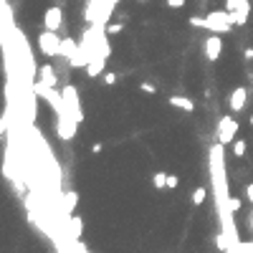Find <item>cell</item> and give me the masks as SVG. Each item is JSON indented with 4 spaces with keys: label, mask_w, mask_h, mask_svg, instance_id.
Masks as SVG:
<instances>
[{
    "label": "cell",
    "mask_w": 253,
    "mask_h": 253,
    "mask_svg": "<svg viewBox=\"0 0 253 253\" xmlns=\"http://www.w3.org/2000/svg\"><path fill=\"white\" fill-rule=\"evenodd\" d=\"M167 5H170V8H183L185 0H167Z\"/></svg>",
    "instance_id": "cell-28"
},
{
    "label": "cell",
    "mask_w": 253,
    "mask_h": 253,
    "mask_svg": "<svg viewBox=\"0 0 253 253\" xmlns=\"http://www.w3.org/2000/svg\"><path fill=\"white\" fill-rule=\"evenodd\" d=\"M235 135H238V122L233 116H220L218 119V127H215V137L220 144H233L235 142Z\"/></svg>",
    "instance_id": "cell-5"
},
{
    "label": "cell",
    "mask_w": 253,
    "mask_h": 253,
    "mask_svg": "<svg viewBox=\"0 0 253 253\" xmlns=\"http://www.w3.org/2000/svg\"><path fill=\"white\" fill-rule=\"evenodd\" d=\"M230 112L233 114H238V112H243L246 109V104H248V89L246 86H238V89H233V94H230Z\"/></svg>",
    "instance_id": "cell-8"
},
{
    "label": "cell",
    "mask_w": 253,
    "mask_h": 253,
    "mask_svg": "<svg viewBox=\"0 0 253 253\" xmlns=\"http://www.w3.org/2000/svg\"><path fill=\"white\" fill-rule=\"evenodd\" d=\"M243 58H246V61H253V48H246V51H243Z\"/></svg>",
    "instance_id": "cell-29"
},
{
    "label": "cell",
    "mask_w": 253,
    "mask_h": 253,
    "mask_svg": "<svg viewBox=\"0 0 253 253\" xmlns=\"http://www.w3.org/2000/svg\"><path fill=\"white\" fill-rule=\"evenodd\" d=\"M248 13H251V3H248V0H241V8L233 13V16H235V25H243L248 21Z\"/></svg>",
    "instance_id": "cell-16"
},
{
    "label": "cell",
    "mask_w": 253,
    "mask_h": 253,
    "mask_svg": "<svg viewBox=\"0 0 253 253\" xmlns=\"http://www.w3.org/2000/svg\"><path fill=\"white\" fill-rule=\"evenodd\" d=\"M61 23H64V13H61V8H58V5L48 8L46 16H43V28H48V31H58V28H61Z\"/></svg>",
    "instance_id": "cell-9"
},
{
    "label": "cell",
    "mask_w": 253,
    "mask_h": 253,
    "mask_svg": "<svg viewBox=\"0 0 253 253\" xmlns=\"http://www.w3.org/2000/svg\"><path fill=\"white\" fill-rule=\"evenodd\" d=\"M101 150H104V147H101V142H96V144H94V147H92V152H94V155H99V152H101Z\"/></svg>",
    "instance_id": "cell-30"
},
{
    "label": "cell",
    "mask_w": 253,
    "mask_h": 253,
    "mask_svg": "<svg viewBox=\"0 0 253 253\" xmlns=\"http://www.w3.org/2000/svg\"><path fill=\"white\" fill-rule=\"evenodd\" d=\"M64 92V104H66V112L76 119V122L81 124L84 122V107H81V99H79V92H76V86H64L61 89Z\"/></svg>",
    "instance_id": "cell-4"
},
{
    "label": "cell",
    "mask_w": 253,
    "mask_h": 253,
    "mask_svg": "<svg viewBox=\"0 0 253 253\" xmlns=\"http://www.w3.org/2000/svg\"><path fill=\"white\" fill-rule=\"evenodd\" d=\"M167 101H170V107H175V109H183V112H192V109H195V104H192V99H187V96H183V94H172Z\"/></svg>",
    "instance_id": "cell-12"
},
{
    "label": "cell",
    "mask_w": 253,
    "mask_h": 253,
    "mask_svg": "<svg viewBox=\"0 0 253 253\" xmlns=\"http://www.w3.org/2000/svg\"><path fill=\"white\" fill-rule=\"evenodd\" d=\"M76 127H79V122H76V119H73L69 112H64V114L56 116V135L61 137L64 142H69V139L76 137Z\"/></svg>",
    "instance_id": "cell-6"
},
{
    "label": "cell",
    "mask_w": 253,
    "mask_h": 253,
    "mask_svg": "<svg viewBox=\"0 0 253 253\" xmlns=\"http://www.w3.org/2000/svg\"><path fill=\"white\" fill-rule=\"evenodd\" d=\"M122 31H124L122 23H109V25H107V33H109V36H116V33H122Z\"/></svg>",
    "instance_id": "cell-21"
},
{
    "label": "cell",
    "mask_w": 253,
    "mask_h": 253,
    "mask_svg": "<svg viewBox=\"0 0 253 253\" xmlns=\"http://www.w3.org/2000/svg\"><path fill=\"white\" fill-rule=\"evenodd\" d=\"M76 205H79V192L66 190V192H64V213L71 215L73 210H76Z\"/></svg>",
    "instance_id": "cell-13"
},
{
    "label": "cell",
    "mask_w": 253,
    "mask_h": 253,
    "mask_svg": "<svg viewBox=\"0 0 253 253\" xmlns=\"http://www.w3.org/2000/svg\"><path fill=\"white\" fill-rule=\"evenodd\" d=\"M251 127H253V114H251Z\"/></svg>",
    "instance_id": "cell-32"
},
{
    "label": "cell",
    "mask_w": 253,
    "mask_h": 253,
    "mask_svg": "<svg viewBox=\"0 0 253 253\" xmlns=\"http://www.w3.org/2000/svg\"><path fill=\"white\" fill-rule=\"evenodd\" d=\"M177 185H180V177H177V175H167V187L175 190Z\"/></svg>",
    "instance_id": "cell-25"
},
{
    "label": "cell",
    "mask_w": 253,
    "mask_h": 253,
    "mask_svg": "<svg viewBox=\"0 0 253 253\" xmlns=\"http://www.w3.org/2000/svg\"><path fill=\"white\" fill-rule=\"evenodd\" d=\"M205 58L207 61H218L220 58V53H223V38H220V33H210L205 38Z\"/></svg>",
    "instance_id": "cell-7"
},
{
    "label": "cell",
    "mask_w": 253,
    "mask_h": 253,
    "mask_svg": "<svg viewBox=\"0 0 253 253\" xmlns=\"http://www.w3.org/2000/svg\"><path fill=\"white\" fill-rule=\"evenodd\" d=\"M69 230H71L69 238L76 243L79 238H81V218H79V215H69Z\"/></svg>",
    "instance_id": "cell-14"
},
{
    "label": "cell",
    "mask_w": 253,
    "mask_h": 253,
    "mask_svg": "<svg viewBox=\"0 0 253 253\" xmlns=\"http://www.w3.org/2000/svg\"><path fill=\"white\" fill-rule=\"evenodd\" d=\"M233 25H235V16H233L230 10H226V8H223V10H210L203 18V28H205V31H213V33H220V36L228 33Z\"/></svg>",
    "instance_id": "cell-2"
},
{
    "label": "cell",
    "mask_w": 253,
    "mask_h": 253,
    "mask_svg": "<svg viewBox=\"0 0 253 253\" xmlns=\"http://www.w3.org/2000/svg\"><path fill=\"white\" fill-rule=\"evenodd\" d=\"M139 89H142L144 94H152V96L157 94V86H155V84H150V81H142V84H139Z\"/></svg>",
    "instance_id": "cell-22"
},
{
    "label": "cell",
    "mask_w": 253,
    "mask_h": 253,
    "mask_svg": "<svg viewBox=\"0 0 253 253\" xmlns=\"http://www.w3.org/2000/svg\"><path fill=\"white\" fill-rule=\"evenodd\" d=\"M205 198H207V187H198V190H192V205H203L205 203Z\"/></svg>",
    "instance_id": "cell-17"
},
{
    "label": "cell",
    "mask_w": 253,
    "mask_h": 253,
    "mask_svg": "<svg viewBox=\"0 0 253 253\" xmlns=\"http://www.w3.org/2000/svg\"><path fill=\"white\" fill-rule=\"evenodd\" d=\"M226 144H213L210 147V183H213V192H215V205H218V215L230 213L228 210V175H226Z\"/></svg>",
    "instance_id": "cell-1"
},
{
    "label": "cell",
    "mask_w": 253,
    "mask_h": 253,
    "mask_svg": "<svg viewBox=\"0 0 253 253\" xmlns=\"http://www.w3.org/2000/svg\"><path fill=\"white\" fill-rule=\"evenodd\" d=\"M246 198H248V203L253 205V183H251V185H246Z\"/></svg>",
    "instance_id": "cell-27"
},
{
    "label": "cell",
    "mask_w": 253,
    "mask_h": 253,
    "mask_svg": "<svg viewBox=\"0 0 253 253\" xmlns=\"http://www.w3.org/2000/svg\"><path fill=\"white\" fill-rule=\"evenodd\" d=\"M226 205H228V210H230V213H238V210H241V205H243V200H241V198H235V195H230Z\"/></svg>",
    "instance_id": "cell-19"
},
{
    "label": "cell",
    "mask_w": 253,
    "mask_h": 253,
    "mask_svg": "<svg viewBox=\"0 0 253 253\" xmlns=\"http://www.w3.org/2000/svg\"><path fill=\"white\" fill-rule=\"evenodd\" d=\"M61 41H64V38H58L56 31H48V28H43V31L38 33V48H41L43 56L56 58L58 53H61Z\"/></svg>",
    "instance_id": "cell-3"
},
{
    "label": "cell",
    "mask_w": 253,
    "mask_h": 253,
    "mask_svg": "<svg viewBox=\"0 0 253 253\" xmlns=\"http://www.w3.org/2000/svg\"><path fill=\"white\" fill-rule=\"evenodd\" d=\"M152 183H155L157 190L167 187V172H155V175H152Z\"/></svg>",
    "instance_id": "cell-18"
},
{
    "label": "cell",
    "mask_w": 253,
    "mask_h": 253,
    "mask_svg": "<svg viewBox=\"0 0 253 253\" xmlns=\"http://www.w3.org/2000/svg\"><path fill=\"white\" fill-rule=\"evenodd\" d=\"M248 223H251V230H253V215H251V220H248Z\"/></svg>",
    "instance_id": "cell-31"
},
{
    "label": "cell",
    "mask_w": 253,
    "mask_h": 253,
    "mask_svg": "<svg viewBox=\"0 0 253 253\" xmlns=\"http://www.w3.org/2000/svg\"><path fill=\"white\" fill-rule=\"evenodd\" d=\"M38 81H43V84H46V86H56L58 84V76H56V69L51 66V64H46V66H41L38 69Z\"/></svg>",
    "instance_id": "cell-11"
},
{
    "label": "cell",
    "mask_w": 253,
    "mask_h": 253,
    "mask_svg": "<svg viewBox=\"0 0 253 253\" xmlns=\"http://www.w3.org/2000/svg\"><path fill=\"white\" fill-rule=\"evenodd\" d=\"M187 23H190L192 28H203V18H200V16H192V18H190Z\"/></svg>",
    "instance_id": "cell-26"
},
{
    "label": "cell",
    "mask_w": 253,
    "mask_h": 253,
    "mask_svg": "<svg viewBox=\"0 0 253 253\" xmlns=\"http://www.w3.org/2000/svg\"><path fill=\"white\" fill-rule=\"evenodd\" d=\"M238 8H241V0H226V10H230V13H235Z\"/></svg>",
    "instance_id": "cell-24"
},
{
    "label": "cell",
    "mask_w": 253,
    "mask_h": 253,
    "mask_svg": "<svg viewBox=\"0 0 253 253\" xmlns=\"http://www.w3.org/2000/svg\"><path fill=\"white\" fill-rule=\"evenodd\" d=\"M107 58H109V56H101V53L92 56V61L86 64V73H89V79L101 76V73H104V64H107Z\"/></svg>",
    "instance_id": "cell-10"
},
{
    "label": "cell",
    "mask_w": 253,
    "mask_h": 253,
    "mask_svg": "<svg viewBox=\"0 0 253 253\" xmlns=\"http://www.w3.org/2000/svg\"><path fill=\"white\" fill-rule=\"evenodd\" d=\"M116 79H119V76H116L114 71H107V73H104V84H109V86H114V84H116Z\"/></svg>",
    "instance_id": "cell-23"
},
{
    "label": "cell",
    "mask_w": 253,
    "mask_h": 253,
    "mask_svg": "<svg viewBox=\"0 0 253 253\" xmlns=\"http://www.w3.org/2000/svg\"><path fill=\"white\" fill-rule=\"evenodd\" d=\"M76 51H79V43L73 41V38H64V41H61V53H58V56L69 61V58H71L73 53H76Z\"/></svg>",
    "instance_id": "cell-15"
},
{
    "label": "cell",
    "mask_w": 253,
    "mask_h": 253,
    "mask_svg": "<svg viewBox=\"0 0 253 253\" xmlns=\"http://www.w3.org/2000/svg\"><path fill=\"white\" fill-rule=\"evenodd\" d=\"M139 3H147V0H139Z\"/></svg>",
    "instance_id": "cell-33"
},
{
    "label": "cell",
    "mask_w": 253,
    "mask_h": 253,
    "mask_svg": "<svg viewBox=\"0 0 253 253\" xmlns=\"http://www.w3.org/2000/svg\"><path fill=\"white\" fill-rule=\"evenodd\" d=\"M233 155H235V157H243V155H246V142H243V139H235V142H233Z\"/></svg>",
    "instance_id": "cell-20"
}]
</instances>
